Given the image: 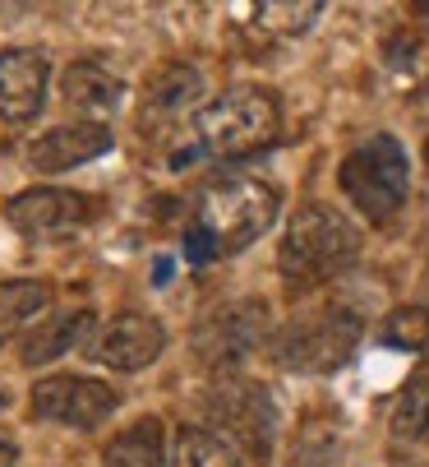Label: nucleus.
Instances as JSON below:
<instances>
[{
    "label": "nucleus",
    "mask_w": 429,
    "mask_h": 467,
    "mask_svg": "<svg viewBox=\"0 0 429 467\" xmlns=\"http://www.w3.org/2000/svg\"><path fill=\"white\" fill-rule=\"evenodd\" d=\"M277 204H281L277 190L254 176L212 181L194 204V223L185 227V259L208 264V259H222V254L254 245L272 227Z\"/></svg>",
    "instance_id": "obj_1"
},
{
    "label": "nucleus",
    "mask_w": 429,
    "mask_h": 467,
    "mask_svg": "<svg viewBox=\"0 0 429 467\" xmlns=\"http://www.w3.org/2000/svg\"><path fill=\"white\" fill-rule=\"evenodd\" d=\"M281 130V111H277V98L268 88H254V84H240V88H227L218 102H208L194 120V144L185 153L171 158V167H185L194 158H245V153H259L277 140Z\"/></svg>",
    "instance_id": "obj_2"
},
{
    "label": "nucleus",
    "mask_w": 429,
    "mask_h": 467,
    "mask_svg": "<svg viewBox=\"0 0 429 467\" xmlns=\"http://www.w3.org/2000/svg\"><path fill=\"white\" fill-rule=\"evenodd\" d=\"M361 254V232L355 223L328 204H305L291 223H286L281 250H277V269L291 287H319L351 269Z\"/></svg>",
    "instance_id": "obj_3"
},
{
    "label": "nucleus",
    "mask_w": 429,
    "mask_h": 467,
    "mask_svg": "<svg viewBox=\"0 0 429 467\" xmlns=\"http://www.w3.org/2000/svg\"><path fill=\"white\" fill-rule=\"evenodd\" d=\"M361 338H365V319L342 301H323L281 328L277 361L301 375H332L355 357Z\"/></svg>",
    "instance_id": "obj_4"
},
{
    "label": "nucleus",
    "mask_w": 429,
    "mask_h": 467,
    "mask_svg": "<svg viewBox=\"0 0 429 467\" xmlns=\"http://www.w3.org/2000/svg\"><path fill=\"white\" fill-rule=\"evenodd\" d=\"M337 185L370 223H388L411 194V158H406L402 140L370 135L365 144H355L337 167Z\"/></svg>",
    "instance_id": "obj_5"
},
{
    "label": "nucleus",
    "mask_w": 429,
    "mask_h": 467,
    "mask_svg": "<svg viewBox=\"0 0 429 467\" xmlns=\"http://www.w3.org/2000/svg\"><path fill=\"white\" fill-rule=\"evenodd\" d=\"M203 412L218 421L222 440H240L254 458H268L272 435H277V408H272L268 389L250 379H222L203 398Z\"/></svg>",
    "instance_id": "obj_6"
},
{
    "label": "nucleus",
    "mask_w": 429,
    "mask_h": 467,
    "mask_svg": "<svg viewBox=\"0 0 429 467\" xmlns=\"http://www.w3.org/2000/svg\"><path fill=\"white\" fill-rule=\"evenodd\" d=\"M28 398H33V417L75 426V431H97L120 408V393L111 384H102V379H88V375H51V379H37Z\"/></svg>",
    "instance_id": "obj_7"
},
{
    "label": "nucleus",
    "mask_w": 429,
    "mask_h": 467,
    "mask_svg": "<svg viewBox=\"0 0 429 467\" xmlns=\"http://www.w3.org/2000/svg\"><path fill=\"white\" fill-rule=\"evenodd\" d=\"M97 199L84 190H56V185H33L5 204V218L24 236H69L97 218Z\"/></svg>",
    "instance_id": "obj_8"
},
{
    "label": "nucleus",
    "mask_w": 429,
    "mask_h": 467,
    "mask_svg": "<svg viewBox=\"0 0 429 467\" xmlns=\"http://www.w3.org/2000/svg\"><path fill=\"white\" fill-rule=\"evenodd\" d=\"M263 333H268V306L263 301H236L199 328V357L212 370L240 366L263 343Z\"/></svg>",
    "instance_id": "obj_9"
},
{
    "label": "nucleus",
    "mask_w": 429,
    "mask_h": 467,
    "mask_svg": "<svg viewBox=\"0 0 429 467\" xmlns=\"http://www.w3.org/2000/svg\"><path fill=\"white\" fill-rule=\"evenodd\" d=\"M167 348V328L148 315H120L107 324L102 333V343H97V366L107 370H143V366H153Z\"/></svg>",
    "instance_id": "obj_10"
},
{
    "label": "nucleus",
    "mask_w": 429,
    "mask_h": 467,
    "mask_svg": "<svg viewBox=\"0 0 429 467\" xmlns=\"http://www.w3.org/2000/svg\"><path fill=\"white\" fill-rule=\"evenodd\" d=\"M51 65L42 51H0V120H28L42 111Z\"/></svg>",
    "instance_id": "obj_11"
},
{
    "label": "nucleus",
    "mask_w": 429,
    "mask_h": 467,
    "mask_svg": "<svg viewBox=\"0 0 429 467\" xmlns=\"http://www.w3.org/2000/svg\"><path fill=\"white\" fill-rule=\"evenodd\" d=\"M111 149V130L107 125H93V120H79V125H56L33 144V167L37 171H65V167H79V162H93Z\"/></svg>",
    "instance_id": "obj_12"
},
{
    "label": "nucleus",
    "mask_w": 429,
    "mask_h": 467,
    "mask_svg": "<svg viewBox=\"0 0 429 467\" xmlns=\"http://www.w3.org/2000/svg\"><path fill=\"white\" fill-rule=\"evenodd\" d=\"M88 328H93V310H75V315H60L51 324H37L24 348H19V361L24 366H42V361H56L65 357L69 348H79L88 338Z\"/></svg>",
    "instance_id": "obj_13"
},
{
    "label": "nucleus",
    "mask_w": 429,
    "mask_h": 467,
    "mask_svg": "<svg viewBox=\"0 0 429 467\" xmlns=\"http://www.w3.org/2000/svg\"><path fill=\"white\" fill-rule=\"evenodd\" d=\"M60 93H65L69 107H79V111H116L120 98H125V84L111 70H102V65L79 60V65H69V70H65Z\"/></svg>",
    "instance_id": "obj_14"
},
{
    "label": "nucleus",
    "mask_w": 429,
    "mask_h": 467,
    "mask_svg": "<svg viewBox=\"0 0 429 467\" xmlns=\"http://www.w3.org/2000/svg\"><path fill=\"white\" fill-rule=\"evenodd\" d=\"M167 467H240V453L231 440L203 426H180L167 449Z\"/></svg>",
    "instance_id": "obj_15"
},
{
    "label": "nucleus",
    "mask_w": 429,
    "mask_h": 467,
    "mask_svg": "<svg viewBox=\"0 0 429 467\" xmlns=\"http://www.w3.org/2000/svg\"><path fill=\"white\" fill-rule=\"evenodd\" d=\"M102 467H167V440H162V421L143 417L134 421L125 435L111 440L107 462Z\"/></svg>",
    "instance_id": "obj_16"
},
{
    "label": "nucleus",
    "mask_w": 429,
    "mask_h": 467,
    "mask_svg": "<svg viewBox=\"0 0 429 467\" xmlns=\"http://www.w3.org/2000/svg\"><path fill=\"white\" fill-rule=\"evenodd\" d=\"M51 306V287L46 283H33V278H19V283H0V343H10L15 333L42 315Z\"/></svg>",
    "instance_id": "obj_17"
},
{
    "label": "nucleus",
    "mask_w": 429,
    "mask_h": 467,
    "mask_svg": "<svg viewBox=\"0 0 429 467\" xmlns=\"http://www.w3.org/2000/svg\"><path fill=\"white\" fill-rule=\"evenodd\" d=\"M199 93H203L199 70H189V65H171V70H162L158 84L148 88V116H176V111H185Z\"/></svg>",
    "instance_id": "obj_18"
},
{
    "label": "nucleus",
    "mask_w": 429,
    "mask_h": 467,
    "mask_svg": "<svg viewBox=\"0 0 429 467\" xmlns=\"http://www.w3.org/2000/svg\"><path fill=\"white\" fill-rule=\"evenodd\" d=\"M429 435V370L415 375L402 393V403L393 412V440L397 444H415Z\"/></svg>",
    "instance_id": "obj_19"
},
{
    "label": "nucleus",
    "mask_w": 429,
    "mask_h": 467,
    "mask_svg": "<svg viewBox=\"0 0 429 467\" xmlns=\"http://www.w3.org/2000/svg\"><path fill=\"white\" fill-rule=\"evenodd\" d=\"M379 343L397 348V352H420L429 348V310L424 306H397L383 324H379Z\"/></svg>",
    "instance_id": "obj_20"
},
{
    "label": "nucleus",
    "mask_w": 429,
    "mask_h": 467,
    "mask_svg": "<svg viewBox=\"0 0 429 467\" xmlns=\"http://www.w3.org/2000/svg\"><path fill=\"white\" fill-rule=\"evenodd\" d=\"M323 5H259L254 19L268 24V33H281V37H291V33H305L314 19H319Z\"/></svg>",
    "instance_id": "obj_21"
},
{
    "label": "nucleus",
    "mask_w": 429,
    "mask_h": 467,
    "mask_svg": "<svg viewBox=\"0 0 429 467\" xmlns=\"http://www.w3.org/2000/svg\"><path fill=\"white\" fill-rule=\"evenodd\" d=\"M15 462H19V449L10 440H0V467H15Z\"/></svg>",
    "instance_id": "obj_22"
},
{
    "label": "nucleus",
    "mask_w": 429,
    "mask_h": 467,
    "mask_svg": "<svg viewBox=\"0 0 429 467\" xmlns=\"http://www.w3.org/2000/svg\"><path fill=\"white\" fill-rule=\"evenodd\" d=\"M0 403H5V398H0Z\"/></svg>",
    "instance_id": "obj_23"
}]
</instances>
